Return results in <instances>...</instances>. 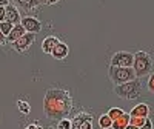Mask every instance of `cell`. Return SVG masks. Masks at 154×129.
Masks as SVG:
<instances>
[{"instance_id": "23", "label": "cell", "mask_w": 154, "mask_h": 129, "mask_svg": "<svg viewBox=\"0 0 154 129\" xmlns=\"http://www.w3.org/2000/svg\"><path fill=\"white\" fill-rule=\"evenodd\" d=\"M38 2H40V5H56L60 0H38Z\"/></svg>"}, {"instance_id": "20", "label": "cell", "mask_w": 154, "mask_h": 129, "mask_svg": "<svg viewBox=\"0 0 154 129\" xmlns=\"http://www.w3.org/2000/svg\"><path fill=\"white\" fill-rule=\"evenodd\" d=\"M72 128V120H69V118H60L59 122H57V129H71Z\"/></svg>"}, {"instance_id": "9", "label": "cell", "mask_w": 154, "mask_h": 129, "mask_svg": "<svg viewBox=\"0 0 154 129\" xmlns=\"http://www.w3.org/2000/svg\"><path fill=\"white\" fill-rule=\"evenodd\" d=\"M5 9H6V16H5V20L6 22H9L12 25H19L22 22L20 12H19V9H17L16 5H8V6H5Z\"/></svg>"}, {"instance_id": "18", "label": "cell", "mask_w": 154, "mask_h": 129, "mask_svg": "<svg viewBox=\"0 0 154 129\" xmlns=\"http://www.w3.org/2000/svg\"><path fill=\"white\" fill-rule=\"evenodd\" d=\"M12 28H14V25H12V23H9V22H0V31H2L3 32V35L5 37H8L9 35V32L12 31Z\"/></svg>"}, {"instance_id": "4", "label": "cell", "mask_w": 154, "mask_h": 129, "mask_svg": "<svg viewBox=\"0 0 154 129\" xmlns=\"http://www.w3.org/2000/svg\"><path fill=\"white\" fill-rule=\"evenodd\" d=\"M108 75L114 85H122L137 79L133 68H120V66H109Z\"/></svg>"}, {"instance_id": "6", "label": "cell", "mask_w": 154, "mask_h": 129, "mask_svg": "<svg viewBox=\"0 0 154 129\" xmlns=\"http://www.w3.org/2000/svg\"><path fill=\"white\" fill-rule=\"evenodd\" d=\"M35 35H37V34L26 32V34H23L19 40H16L14 43H11V46L14 48V51H17V52H25V51L29 49L31 45L35 42Z\"/></svg>"}, {"instance_id": "2", "label": "cell", "mask_w": 154, "mask_h": 129, "mask_svg": "<svg viewBox=\"0 0 154 129\" xmlns=\"http://www.w3.org/2000/svg\"><path fill=\"white\" fill-rule=\"evenodd\" d=\"M114 94H117V97H120L123 100H136L142 94V82H140V79H134L131 82L116 85Z\"/></svg>"}, {"instance_id": "21", "label": "cell", "mask_w": 154, "mask_h": 129, "mask_svg": "<svg viewBox=\"0 0 154 129\" xmlns=\"http://www.w3.org/2000/svg\"><path fill=\"white\" fill-rule=\"evenodd\" d=\"M145 122H146L145 117H131V118H130V124H134V126H137L139 129L145 124Z\"/></svg>"}, {"instance_id": "29", "label": "cell", "mask_w": 154, "mask_h": 129, "mask_svg": "<svg viewBox=\"0 0 154 129\" xmlns=\"http://www.w3.org/2000/svg\"><path fill=\"white\" fill-rule=\"evenodd\" d=\"M37 126H38V124H35V123H34V124H29V126H28L26 129H35Z\"/></svg>"}, {"instance_id": "7", "label": "cell", "mask_w": 154, "mask_h": 129, "mask_svg": "<svg viewBox=\"0 0 154 129\" xmlns=\"http://www.w3.org/2000/svg\"><path fill=\"white\" fill-rule=\"evenodd\" d=\"M71 129H93V117L86 112L77 114L72 120Z\"/></svg>"}, {"instance_id": "10", "label": "cell", "mask_w": 154, "mask_h": 129, "mask_svg": "<svg viewBox=\"0 0 154 129\" xmlns=\"http://www.w3.org/2000/svg\"><path fill=\"white\" fill-rule=\"evenodd\" d=\"M68 54H69V46L63 42H59L56 45V48L53 49V52H51V56L56 60H65L68 57Z\"/></svg>"}, {"instance_id": "14", "label": "cell", "mask_w": 154, "mask_h": 129, "mask_svg": "<svg viewBox=\"0 0 154 129\" xmlns=\"http://www.w3.org/2000/svg\"><path fill=\"white\" fill-rule=\"evenodd\" d=\"M12 3L19 8H23L25 11H31V9H34L40 5L38 0H12Z\"/></svg>"}, {"instance_id": "3", "label": "cell", "mask_w": 154, "mask_h": 129, "mask_svg": "<svg viewBox=\"0 0 154 129\" xmlns=\"http://www.w3.org/2000/svg\"><path fill=\"white\" fill-rule=\"evenodd\" d=\"M133 69L136 72L137 79H142L145 75H149L152 72V57L148 52H145V51H137L134 54Z\"/></svg>"}, {"instance_id": "26", "label": "cell", "mask_w": 154, "mask_h": 129, "mask_svg": "<svg viewBox=\"0 0 154 129\" xmlns=\"http://www.w3.org/2000/svg\"><path fill=\"white\" fill-rule=\"evenodd\" d=\"M3 43H6V37L3 35L2 31H0V45H3Z\"/></svg>"}, {"instance_id": "28", "label": "cell", "mask_w": 154, "mask_h": 129, "mask_svg": "<svg viewBox=\"0 0 154 129\" xmlns=\"http://www.w3.org/2000/svg\"><path fill=\"white\" fill-rule=\"evenodd\" d=\"M126 129H139V128H137V126H134V124H128V126H126Z\"/></svg>"}, {"instance_id": "5", "label": "cell", "mask_w": 154, "mask_h": 129, "mask_svg": "<svg viewBox=\"0 0 154 129\" xmlns=\"http://www.w3.org/2000/svg\"><path fill=\"white\" fill-rule=\"evenodd\" d=\"M133 64H134V54L126 52V51H119L111 57V66L133 68Z\"/></svg>"}, {"instance_id": "16", "label": "cell", "mask_w": 154, "mask_h": 129, "mask_svg": "<svg viewBox=\"0 0 154 129\" xmlns=\"http://www.w3.org/2000/svg\"><path fill=\"white\" fill-rule=\"evenodd\" d=\"M99 126L102 129H111L112 120H111V117H109L108 114H102L100 117H99Z\"/></svg>"}, {"instance_id": "22", "label": "cell", "mask_w": 154, "mask_h": 129, "mask_svg": "<svg viewBox=\"0 0 154 129\" xmlns=\"http://www.w3.org/2000/svg\"><path fill=\"white\" fill-rule=\"evenodd\" d=\"M146 88H148V91L154 94V71L148 75V82H146Z\"/></svg>"}, {"instance_id": "8", "label": "cell", "mask_w": 154, "mask_h": 129, "mask_svg": "<svg viewBox=\"0 0 154 129\" xmlns=\"http://www.w3.org/2000/svg\"><path fill=\"white\" fill-rule=\"evenodd\" d=\"M20 23L23 25V28H25V31H26V32L38 34V32L42 31V23H40V20L35 19V17L26 16V17H23V19H22Z\"/></svg>"}, {"instance_id": "12", "label": "cell", "mask_w": 154, "mask_h": 129, "mask_svg": "<svg viewBox=\"0 0 154 129\" xmlns=\"http://www.w3.org/2000/svg\"><path fill=\"white\" fill-rule=\"evenodd\" d=\"M60 40L56 37V35H48L43 38V42H42V51L45 54H51L53 52V49L56 48V45L59 43Z\"/></svg>"}, {"instance_id": "1", "label": "cell", "mask_w": 154, "mask_h": 129, "mask_svg": "<svg viewBox=\"0 0 154 129\" xmlns=\"http://www.w3.org/2000/svg\"><path fill=\"white\" fill-rule=\"evenodd\" d=\"M72 111V98L66 89L51 88L43 97V112L49 120H60Z\"/></svg>"}, {"instance_id": "24", "label": "cell", "mask_w": 154, "mask_h": 129, "mask_svg": "<svg viewBox=\"0 0 154 129\" xmlns=\"http://www.w3.org/2000/svg\"><path fill=\"white\" fill-rule=\"evenodd\" d=\"M5 16H6L5 6H0V22H5Z\"/></svg>"}, {"instance_id": "17", "label": "cell", "mask_w": 154, "mask_h": 129, "mask_svg": "<svg viewBox=\"0 0 154 129\" xmlns=\"http://www.w3.org/2000/svg\"><path fill=\"white\" fill-rule=\"evenodd\" d=\"M109 117H111V120L114 122V120H117L119 117H122V115L125 114V111L123 109H120V108H111L108 112H106Z\"/></svg>"}, {"instance_id": "11", "label": "cell", "mask_w": 154, "mask_h": 129, "mask_svg": "<svg viewBox=\"0 0 154 129\" xmlns=\"http://www.w3.org/2000/svg\"><path fill=\"white\" fill-rule=\"evenodd\" d=\"M131 117H145L148 118L149 117V105H146V103H139V105H136L131 112H130Z\"/></svg>"}, {"instance_id": "15", "label": "cell", "mask_w": 154, "mask_h": 129, "mask_svg": "<svg viewBox=\"0 0 154 129\" xmlns=\"http://www.w3.org/2000/svg\"><path fill=\"white\" fill-rule=\"evenodd\" d=\"M130 118H131V115L125 112L122 117H119L117 120H114V122H112L111 129H126V126L130 124Z\"/></svg>"}, {"instance_id": "25", "label": "cell", "mask_w": 154, "mask_h": 129, "mask_svg": "<svg viewBox=\"0 0 154 129\" xmlns=\"http://www.w3.org/2000/svg\"><path fill=\"white\" fill-rule=\"evenodd\" d=\"M140 129H152V122L149 120V118H146V122H145V124L140 128Z\"/></svg>"}, {"instance_id": "13", "label": "cell", "mask_w": 154, "mask_h": 129, "mask_svg": "<svg viewBox=\"0 0 154 129\" xmlns=\"http://www.w3.org/2000/svg\"><path fill=\"white\" fill-rule=\"evenodd\" d=\"M23 34H26V31H25V28H23V25H22V23L14 25L12 31H11L9 35L6 37V42H8V43H14L16 40H19V38H20Z\"/></svg>"}, {"instance_id": "30", "label": "cell", "mask_w": 154, "mask_h": 129, "mask_svg": "<svg viewBox=\"0 0 154 129\" xmlns=\"http://www.w3.org/2000/svg\"><path fill=\"white\" fill-rule=\"evenodd\" d=\"M35 129H42V128H40V126H37V128H35Z\"/></svg>"}, {"instance_id": "27", "label": "cell", "mask_w": 154, "mask_h": 129, "mask_svg": "<svg viewBox=\"0 0 154 129\" xmlns=\"http://www.w3.org/2000/svg\"><path fill=\"white\" fill-rule=\"evenodd\" d=\"M9 5V0H0V6H8Z\"/></svg>"}, {"instance_id": "19", "label": "cell", "mask_w": 154, "mask_h": 129, "mask_svg": "<svg viewBox=\"0 0 154 129\" xmlns=\"http://www.w3.org/2000/svg\"><path fill=\"white\" fill-rule=\"evenodd\" d=\"M17 108H19V111H20L22 114H25V115H28L29 111H31L29 103L25 101V100H19V101H17Z\"/></svg>"}]
</instances>
